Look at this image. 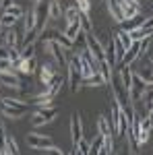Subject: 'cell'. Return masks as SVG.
<instances>
[{
	"label": "cell",
	"mask_w": 153,
	"mask_h": 155,
	"mask_svg": "<svg viewBox=\"0 0 153 155\" xmlns=\"http://www.w3.org/2000/svg\"><path fill=\"white\" fill-rule=\"evenodd\" d=\"M0 85H2V83H0ZM0 99H2V95H0Z\"/></svg>",
	"instance_id": "50"
},
{
	"label": "cell",
	"mask_w": 153,
	"mask_h": 155,
	"mask_svg": "<svg viewBox=\"0 0 153 155\" xmlns=\"http://www.w3.org/2000/svg\"><path fill=\"white\" fill-rule=\"evenodd\" d=\"M21 60H27V58H33L35 56V44H29V46H23V50H21Z\"/></svg>",
	"instance_id": "32"
},
{
	"label": "cell",
	"mask_w": 153,
	"mask_h": 155,
	"mask_svg": "<svg viewBox=\"0 0 153 155\" xmlns=\"http://www.w3.org/2000/svg\"><path fill=\"white\" fill-rule=\"evenodd\" d=\"M54 77H56V71H54V66H52V64H44V66L39 68V81L46 85V87L54 81Z\"/></svg>",
	"instance_id": "14"
},
{
	"label": "cell",
	"mask_w": 153,
	"mask_h": 155,
	"mask_svg": "<svg viewBox=\"0 0 153 155\" xmlns=\"http://www.w3.org/2000/svg\"><path fill=\"white\" fill-rule=\"evenodd\" d=\"M128 35H130V39L132 41H139V39H145V37H149V35H153L151 31H145V29H135V31H128Z\"/></svg>",
	"instance_id": "30"
},
{
	"label": "cell",
	"mask_w": 153,
	"mask_h": 155,
	"mask_svg": "<svg viewBox=\"0 0 153 155\" xmlns=\"http://www.w3.org/2000/svg\"><path fill=\"white\" fill-rule=\"evenodd\" d=\"M6 151H8V155H21L19 153V145H17V139H12V137H6Z\"/></svg>",
	"instance_id": "31"
},
{
	"label": "cell",
	"mask_w": 153,
	"mask_h": 155,
	"mask_svg": "<svg viewBox=\"0 0 153 155\" xmlns=\"http://www.w3.org/2000/svg\"><path fill=\"white\" fill-rule=\"evenodd\" d=\"M62 17H64V8L60 6L58 0H52V2H50V19L56 21V19H62ZM50 19H48V21H50Z\"/></svg>",
	"instance_id": "20"
},
{
	"label": "cell",
	"mask_w": 153,
	"mask_h": 155,
	"mask_svg": "<svg viewBox=\"0 0 153 155\" xmlns=\"http://www.w3.org/2000/svg\"><path fill=\"white\" fill-rule=\"evenodd\" d=\"M4 12H8V15H12V17H17V19H21V17L25 15V8L21 6V4H12V6H8V8H6ZM0 15H2V12H0Z\"/></svg>",
	"instance_id": "33"
},
{
	"label": "cell",
	"mask_w": 153,
	"mask_h": 155,
	"mask_svg": "<svg viewBox=\"0 0 153 155\" xmlns=\"http://www.w3.org/2000/svg\"><path fill=\"white\" fill-rule=\"evenodd\" d=\"M87 50H89V54H91L97 62H104V60H106V50L101 46L99 37H95L93 33H87Z\"/></svg>",
	"instance_id": "7"
},
{
	"label": "cell",
	"mask_w": 153,
	"mask_h": 155,
	"mask_svg": "<svg viewBox=\"0 0 153 155\" xmlns=\"http://www.w3.org/2000/svg\"><path fill=\"white\" fill-rule=\"evenodd\" d=\"M8 56H11V50L6 46H0V60H8Z\"/></svg>",
	"instance_id": "41"
},
{
	"label": "cell",
	"mask_w": 153,
	"mask_h": 155,
	"mask_svg": "<svg viewBox=\"0 0 153 155\" xmlns=\"http://www.w3.org/2000/svg\"><path fill=\"white\" fill-rule=\"evenodd\" d=\"M147 116H149V120H151V122H153V107H151V110H149V114H147Z\"/></svg>",
	"instance_id": "45"
},
{
	"label": "cell",
	"mask_w": 153,
	"mask_h": 155,
	"mask_svg": "<svg viewBox=\"0 0 153 155\" xmlns=\"http://www.w3.org/2000/svg\"><path fill=\"white\" fill-rule=\"evenodd\" d=\"M97 155H110V151H108L106 147H101V149H99V153H97Z\"/></svg>",
	"instance_id": "44"
},
{
	"label": "cell",
	"mask_w": 153,
	"mask_h": 155,
	"mask_svg": "<svg viewBox=\"0 0 153 155\" xmlns=\"http://www.w3.org/2000/svg\"><path fill=\"white\" fill-rule=\"evenodd\" d=\"M149 64H151V72H153V60H149Z\"/></svg>",
	"instance_id": "47"
},
{
	"label": "cell",
	"mask_w": 153,
	"mask_h": 155,
	"mask_svg": "<svg viewBox=\"0 0 153 155\" xmlns=\"http://www.w3.org/2000/svg\"><path fill=\"white\" fill-rule=\"evenodd\" d=\"M6 145V132H4V124L0 122V149H4Z\"/></svg>",
	"instance_id": "39"
},
{
	"label": "cell",
	"mask_w": 153,
	"mask_h": 155,
	"mask_svg": "<svg viewBox=\"0 0 153 155\" xmlns=\"http://www.w3.org/2000/svg\"><path fill=\"white\" fill-rule=\"evenodd\" d=\"M153 128V122L149 120V116H145V118L141 120V130H147V132H151Z\"/></svg>",
	"instance_id": "37"
},
{
	"label": "cell",
	"mask_w": 153,
	"mask_h": 155,
	"mask_svg": "<svg viewBox=\"0 0 153 155\" xmlns=\"http://www.w3.org/2000/svg\"><path fill=\"white\" fill-rule=\"evenodd\" d=\"M2 72H17L12 68V62L11 60H0V74Z\"/></svg>",
	"instance_id": "36"
},
{
	"label": "cell",
	"mask_w": 153,
	"mask_h": 155,
	"mask_svg": "<svg viewBox=\"0 0 153 155\" xmlns=\"http://www.w3.org/2000/svg\"><path fill=\"white\" fill-rule=\"evenodd\" d=\"M12 4H15V0H0V11L4 12L8 6H12Z\"/></svg>",
	"instance_id": "42"
},
{
	"label": "cell",
	"mask_w": 153,
	"mask_h": 155,
	"mask_svg": "<svg viewBox=\"0 0 153 155\" xmlns=\"http://www.w3.org/2000/svg\"><path fill=\"white\" fill-rule=\"evenodd\" d=\"M99 74H101V77H104V81H106V85L110 83V81H112V77H114V68H112V66H110V64H108V60H104V62H99Z\"/></svg>",
	"instance_id": "22"
},
{
	"label": "cell",
	"mask_w": 153,
	"mask_h": 155,
	"mask_svg": "<svg viewBox=\"0 0 153 155\" xmlns=\"http://www.w3.org/2000/svg\"><path fill=\"white\" fill-rule=\"evenodd\" d=\"M104 50H106L108 64H110L112 68H116V48H114V35H110V41H108V46H104Z\"/></svg>",
	"instance_id": "16"
},
{
	"label": "cell",
	"mask_w": 153,
	"mask_h": 155,
	"mask_svg": "<svg viewBox=\"0 0 153 155\" xmlns=\"http://www.w3.org/2000/svg\"><path fill=\"white\" fill-rule=\"evenodd\" d=\"M114 35L118 37V41H120V44H122V46H124L126 50L132 46V39H130L128 31H124V29H116V33H114Z\"/></svg>",
	"instance_id": "27"
},
{
	"label": "cell",
	"mask_w": 153,
	"mask_h": 155,
	"mask_svg": "<svg viewBox=\"0 0 153 155\" xmlns=\"http://www.w3.org/2000/svg\"><path fill=\"white\" fill-rule=\"evenodd\" d=\"M79 23H81V31H83V33H91L93 23H91L89 12H79Z\"/></svg>",
	"instance_id": "23"
},
{
	"label": "cell",
	"mask_w": 153,
	"mask_h": 155,
	"mask_svg": "<svg viewBox=\"0 0 153 155\" xmlns=\"http://www.w3.org/2000/svg\"><path fill=\"white\" fill-rule=\"evenodd\" d=\"M149 89V83H145L137 72H132V81H130V89H128V99L132 104H139L143 99V95L147 93Z\"/></svg>",
	"instance_id": "1"
},
{
	"label": "cell",
	"mask_w": 153,
	"mask_h": 155,
	"mask_svg": "<svg viewBox=\"0 0 153 155\" xmlns=\"http://www.w3.org/2000/svg\"><path fill=\"white\" fill-rule=\"evenodd\" d=\"M48 56H52L54 62H56L58 66H66V64H68V60H66V52L60 48L56 41H50V54H48Z\"/></svg>",
	"instance_id": "12"
},
{
	"label": "cell",
	"mask_w": 153,
	"mask_h": 155,
	"mask_svg": "<svg viewBox=\"0 0 153 155\" xmlns=\"http://www.w3.org/2000/svg\"><path fill=\"white\" fill-rule=\"evenodd\" d=\"M25 27L23 31L27 33V31H31V29H35V12H33V6L29 8V11H25Z\"/></svg>",
	"instance_id": "25"
},
{
	"label": "cell",
	"mask_w": 153,
	"mask_h": 155,
	"mask_svg": "<svg viewBox=\"0 0 153 155\" xmlns=\"http://www.w3.org/2000/svg\"><path fill=\"white\" fill-rule=\"evenodd\" d=\"M0 106L12 107V110H17L19 114L29 112V104H27V101H23V99H17V97H2V99H0Z\"/></svg>",
	"instance_id": "9"
},
{
	"label": "cell",
	"mask_w": 153,
	"mask_h": 155,
	"mask_svg": "<svg viewBox=\"0 0 153 155\" xmlns=\"http://www.w3.org/2000/svg\"><path fill=\"white\" fill-rule=\"evenodd\" d=\"M17 21H19V19H17V17H12V15H8V12H2V15H0V25H2V27H6V29L15 27Z\"/></svg>",
	"instance_id": "29"
},
{
	"label": "cell",
	"mask_w": 153,
	"mask_h": 155,
	"mask_svg": "<svg viewBox=\"0 0 153 155\" xmlns=\"http://www.w3.org/2000/svg\"><path fill=\"white\" fill-rule=\"evenodd\" d=\"M143 107H145V114H149V110L153 107V85H149V89H147V93L143 95Z\"/></svg>",
	"instance_id": "28"
},
{
	"label": "cell",
	"mask_w": 153,
	"mask_h": 155,
	"mask_svg": "<svg viewBox=\"0 0 153 155\" xmlns=\"http://www.w3.org/2000/svg\"><path fill=\"white\" fill-rule=\"evenodd\" d=\"M52 99H54V97L50 95L48 91H44V93H39V95L33 97V104H35L37 107H48V106H52Z\"/></svg>",
	"instance_id": "24"
},
{
	"label": "cell",
	"mask_w": 153,
	"mask_h": 155,
	"mask_svg": "<svg viewBox=\"0 0 153 155\" xmlns=\"http://www.w3.org/2000/svg\"><path fill=\"white\" fill-rule=\"evenodd\" d=\"M118 155H130V145L126 143L124 147H122V149H120V153H118Z\"/></svg>",
	"instance_id": "43"
},
{
	"label": "cell",
	"mask_w": 153,
	"mask_h": 155,
	"mask_svg": "<svg viewBox=\"0 0 153 155\" xmlns=\"http://www.w3.org/2000/svg\"><path fill=\"white\" fill-rule=\"evenodd\" d=\"M0 110H2V114H4V116H8V118H21V116H23V114H19L17 110L6 107V106H0Z\"/></svg>",
	"instance_id": "34"
},
{
	"label": "cell",
	"mask_w": 153,
	"mask_h": 155,
	"mask_svg": "<svg viewBox=\"0 0 153 155\" xmlns=\"http://www.w3.org/2000/svg\"><path fill=\"white\" fill-rule=\"evenodd\" d=\"M23 29H15V27H11L8 31H6V35H4V46L8 50H19L21 52V48H23Z\"/></svg>",
	"instance_id": "6"
},
{
	"label": "cell",
	"mask_w": 153,
	"mask_h": 155,
	"mask_svg": "<svg viewBox=\"0 0 153 155\" xmlns=\"http://www.w3.org/2000/svg\"><path fill=\"white\" fill-rule=\"evenodd\" d=\"M71 137H72V145H77L83 139V122L79 114L71 116Z\"/></svg>",
	"instance_id": "10"
},
{
	"label": "cell",
	"mask_w": 153,
	"mask_h": 155,
	"mask_svg": "<svg viewBox=\"0 0 153 155\" xmlns=\"http://www.w3.org/2000/svg\"><path fill=\"white\" fill-rule=\"evenodd\" d=\"M143 21H145V17L139 12V15L130 17V19H124V21L120 23V29H124V31H135V29H139L143 25Z\"/></svg>",
	"instance_id": "13"
},
{
	"label": "cell",
	"mask_w": 153,
	"mask_h": 155,
	"mask_svg": "<svg viewBox=\"0 0 153 155\" xmlns=\"http://www.w3.org/2000/svg\"><path fill=\"white\" fill-rule=\"evenodd\" d=\"M62 85H64V77H62V74H56L54 81L48 85V93H50L52 97H56V95H58V91L62 89Z\"/></svg>",
	"instance_id": "19"
},
{
	"label": "cell",
	"mask_w": 153,
	"mask_h": 155,
	"mask_svg": "<svg viewBox=\"0 0 153 155\" xmlns=\"http://www.w3.org/2000/svg\"><path fill=\"white\" fill-rule=\"evenodd\" d=\"M46 155H64V151L62 149H58V147H50V149H46Z\"/></svg>",
	"instance_id": "40"
},
{
	"label": "cell",
	"mask_w": 153,
	"mask_h": 155,
	"mask_svg": "<svg viewBox=\"0 0 153 155\" xmlns=\"http://www.w3.org/2000/svg\"><path fill=\"white\" fill-rule=\"evenodd\" d=\"M31 2H39V0H31Z\"/></svg>",
	"instance_id": "49"
},
{
	"label": "cell",
	"mask_w": 153,
	"mask_h": 155,
	"mask_svg": "<svg viewBox=\"0 0 153 155\" xmlns=\"http://www.w3.org/2000/svg\"><path fill=\"white\" fill-rule=\"evenodd\" d=\"M108 8H110V15L116 19L118 23H122V21H124V12H122V8H120L118 0H108Z\"/></svg>",
	"instance_id": "17"
},
{
	"label": "cell",
	"mask_w": 153,
	"mask_h": 155,
	"mask_svg": "<svg viewBox=\"0 0 153 155\" xmlns=\"http://www.w3.org/2000/svg\"><path fill=\"white\" fill-rule=\"evenodd\" d=\"M58 2H62V0H58Z\"/></svg>",
	"instance_id": "51"
},
{
	"label": "cell",
	"mask_w": 153,
	"mask_h": 155,
	"mask_svg": "<svg viewBox=\"0 0 153 155\" xmlns=\"http://www.w3.org/2000/svg\"><path fill=\"white\" fill-rule=\"evenodd\" d=\"M79 33H81V23H79V21H75V23H68V25H66V29H64V35L68 37L71 41H75Z\"/></svg>",
	"instance_id": "21"
},
{
	"label": "cell",
	"mask_w": 153,
	"mask_h": 155,
	"mask_svg": "<svg viewBox=\"0 0 153 155\" xmlns=\"http://www.w3.org/2000/svg\"><path fill=\"white\" fill-rule=\"evenodd\" d=\"M58 116V107L56 106H48V107H37L31 116V124L33 126H44V124H50L52 120Z\"/></svg>",
	"instance_id": "2"
},
{
	"label": "cell",
	"mask_w": 153,
	"mask_h": 155,
	"mask_svg": "<svg viewBox=\"0 0 153 155\" xmlns=\"http://www.w3.org/2000/svg\"><path fill=\"white\" fill-rule=\"evenodd\" d=\"M50 2L52 0H39L33 4V12H35V29L37 31H44L50 19Z\"/></svg>",
	"instance_id": "3"
},
{
	"label": "cell",
	"mask_w": 153,
	"mask_h": 155,
	"mask_svg": "<svg viewBox=\"0 0 153 155\" xmlns=\"http://www.w3.org/2000/svg\"><path fill=\"white\" fill-rule=\"evenodd\" d=\"M37 71V60L35 56L33 58H27L21 62V66H19V72H23V74H33V72Z\"/></svg>",
	"instance_id": "18"
},
{
	"label": "cell",
	"mask_w": 153,
	"mask_h": 155,
	"mask_svg": "<svg viewBox=\"0 0 153 155\" xmlns=\"http://www.w3.org/2000/svg\"><path fill=\"white\" fill-rule=\"evenodd\" d=\"M0 35H2V25H0Z\"/></svg>",
	"instance_id": "48"
},
{
	"label": "cell",
	"mask_w": 153,
	"mask_h": 155,
	"mask_svg": "<svg viewBox=\"0 0 153 155\" xmlns=\"http://www.w3.org/2000/svg\"><path fill=\"white\" fill-rule=\"evenodd\" d=\"M97 134L104 137V147H106L110 153L116 151V147H114V132H112L110 120H108L106 116H99V118H97Z\"/></svg>",
	"instance_id": "4"
},
{
	"label": "cell",
	"mask_w": 153,
	"mask_h": 155,
	"mask_svg": "<svg viewBox=\"0 0 153 155\" xmlns=\"http://www.w3.org/2000/svg\"><path fill=\"white\" fill-rule=\"evenodd\" d=\"M0 83L6 85V87H12V89H19V91H25L23 81L17 77V72H2L0 74Z\"/></svg>",
	"instance_id": "11"
},
{
	"label": "cell",
	"mask_w": 153,
	"mask_h": 155,
	"mask_svg": "<svg viewBox=\"0 0 153 155\" xmlns=\"http://www.w3.org/2000/svg\"><path fill=\"white\" fill-rule=\"evenodd\" d=\"M79 12H81V11H79L77 6H66V8H64V19H66V25L79 21Z\"/></svg>",
	"instance_id": "26"
},
{
	"label": "cell",
	"mask_w": 153,
	"mask_h": 155,
	"mask_svg": "<svg viewBox=\"0 0 153 155\" xmlns=\"http://www.w3.org/2000/svg\"><path fill=\"white\" fill-rule=\"evenodd\" d=\"M66 68H68V87H71V91H77L79 87H81V81H83V72H81V64H79V56H75L72 60H68V64H66Z\"/></svg>",
	"instance_id": "5"
},
{
	"label": "cell",
	"mask_w": 153,
	"mask_h": 155,
	"mask_svg": "<svg viewBox=\"0 0 153 155\" xmlns=\"http://www.w3.org/2000/svg\"><path fill=\"white\" fill-rule=\"evenodd\" d=\"M0 46H4V37L0 35Z\"/></svg>",
	"instance_id": "46"
},
{
	"label": "cell",
	"mask_w": 153,
	"mask_h": 155,
	"mask_svg": "<svg viewBox=\"0 0 153 155\" xmlns=\"http://www.w3.org/2000/svg\"><path fill=\"white\" fill-rule=\"evenodd\" d=\"M104 85H106V81H104V77L99 72H93V74L85 77L81 81V87H104Z\"/></svg>",
	"instance_id": "15"
},
{
	"label": "cell",
	"mask_w": 153,
	"mask_h": 155,
	"mask_svg": "<svg viewBox=\"0 0 153 155\" xmlns=\"http://www.w3.org/2000/svg\"><path fill=\"white\" fill-rule=\"evenodd\" d=\"M75 6H77L81 12H89V11H91V0H77Z\"/></svg>",
	"instance_id": "35"
},
{
	"label": "cell",
	"mask_w": 153,
	"mask_h": 155,
	"mask_svg": "<svg viewBox=\"0 0 153 155\" xmlns=\"http://www.w3.org/2000/svg\"><path fill=\"white\" fill-rule=\"evenodd\" d=\"M141 29H145V31H151V33H153V17H149V19H145V21H143Z\"/></svg>",
	"instance_id": "38"
},
{
	"label": "cell",
	"mask_w": 153,
	"mask_h": 155,
	"mask_svg": "<svg viewBox=\"0 0 153 155\" xmlns=\"http://www.w3.org/2000/svg\"><path fill=\"white\" fill-rule=\"evenodd\" d=\"M27 145L31 149H50L52 147V139L46 137V134H39V132H29L27 134Z\"/></svg>",
	"instance_id": "8"
}]
</instances>
